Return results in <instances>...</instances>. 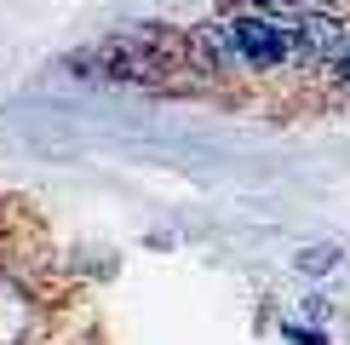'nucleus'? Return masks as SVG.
Here are the masks:
<instances>
[{
    "instance_id": "f257e3e1",
    "label": "nucleus",
    "mask_w": 350,
    "mask_h": 345,
    "mask_svg": "<svg viewBox=\"0 0 350 345\" xmlns=\"http://www.w3.org/2000/svg\"><path fill=\"white\" fill-rule=\"evenodd\" d=\"M189 58L201 69H236V75H270L299 58V29L287 12H230L189 35Z\"/></svg>"
},
{
    "instance_id": "f03ea898",
    "label": "nucleus",
    "mask_w": 350,
    "mask_h": 345,
    "mask_svg": "<svg viewBox=\"0 0 350 345\" xmlns=\"http://www.w3.org/2000/svg\"><path fill=\"white\" fill-rule=\"evenodd\" d=\"M189 58V35H172L161 23H138V29H115V35L92 40L86 52L69 58L75 75L92 81H126V86H167Z\"/></svg>"
},
{
    "instance_id": "7ed1b4c3",
    "label": "nucleus",
    "mask_w": 350,
    "mask_h": 345,
    "mask_svg": "<svg viewBox=\"0 0 350 345\" xmlns=\"http://www.w3.org/2000/svg\"><path fill=\"white\" fill-rule=\"evenodd\" d=\"M293 29H299V64H339L345 47H350V23L339 18V12H316L304 6L293 12Z\"/></svg>"
},
{
    "instance_id": "20e7f679",
    "label": "nucleus",
    "mask_w": 350,
    "mask_h": 345,
    "mask_svg": "<svg viewBox=\"0 0 350 345\" xmlns=\"http://www.w3.org/2000/svg\"><path fill=\"white\" fill-rule=\"evenodd\" d=\"M35 322H40L35 294H29L23 282L0 277V345H23L29 334H35Z\"/></svg>"
},
{
    "instance_id": "39448f33",
    "label": "nucleus",
    "mask_w": 350,
    "mask_h": 345,
    "mask_svg": "<svg viewBox=\"0 0 350 345\" xmlns=\"http://www.w3.org/2000/svg\"><path fill=\"white\" fill-rule=\"evenodd\" d=\"M241 6H253V12H304V6H316V0H241Z\"/></svg>"
},
{
    "instance_id": "423d86ee",
    "label": "nucleus",
    "mask_w": 350,
    "mask_h": 345,
    "mask_svg": "<svg viewBox=\"0 0 350 345\" xmlns=\"http://www.w3.org/2000/svg\"><path fill=\"white\" fill-rule=\"evenodd\" d=\"M282 334H287V340H299V345H327L322 334H304V328H293V322H287V328H282Z\"/></svg>"
},
{
    "instance_id": "0eeeda50",
    "label": "nucleus",
    "mask_w": 350,
    "mask_h": 345,
    "mask_svg": "<svg viewBox=\"0 0 350 345\" xmlns=\"http://www.w3.org/2000/svg\"><path fill=\"white\" fill-rule=\"evenodd\" d=\"M333 69H339V81L350 86V47H345V58H339V64H333Z\"/></svg>"
}]
</instances>
